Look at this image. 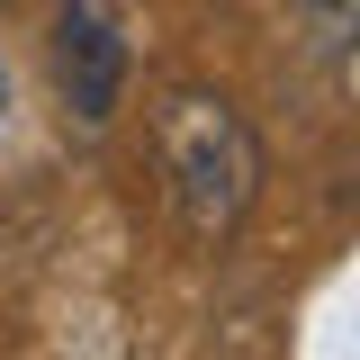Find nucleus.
Returning <instances> with one entry per match:
<instances>
[{
	"label": "nucleus",
	"mask_w": 360,
	"mask_h": 360,
	"mask_svg": "<svg viewBox=\"0 0 360 360\" xmlns=\"http://www.w3.org/2000/svg\"><path fill=\"white\" fill-rule=\"evenodd\" d=\"M162 180H172V207L198 243L243 225L252 189H262V144L234 117V99H217V90H172L162 99Z\"/></svg>",
	"instance_id": "nucleus-1"
},
{
	"label": "nucleus",
	"mask_w": 360,
	"mask_h": 360,
	"mask_svg": "<svg viewBox=\"0 0 360 360\" xmlns=\"http://www.w3.org/2000/svg\"><path fill=\"white\" fill-rule=\"evenodd\" d=\"M54 99L82 135H99L127 99V37L99 9H63L54 18Z\"/></svg>",
	"instance_id": "nucleus-2"
},
{
	"label": "nucleus",
	"mask_w": 360,
	"mask_h": 360,
	"mask_svg": "<svg viewBox=\"0 0 360 360\" xmlns=\"http://www.w3.org/2000/svg\"><path fill=\"white\" fill-rule=\"evenodd\" d=\"M297 18H307V45L324 54V63L360 45V0H297Z\"/></svg>",
	"instance_id": "nucleus-3"
},
{
	"label": "nucleus",
	"mask_w": 360,
	"mask_h": 360,
	"mask_svg": "<svg viewBox=\"0 0 360 360\" xmlns=\"http://www.w3.org/2000/svg\"><path fill=\"white\" fill-rule=\"evenodd\" d=\"M9 117H18V72H9V54H0V135H9Z\"/></svg>",
	"instance_id": "nucleus-4"
}]
</instances>
